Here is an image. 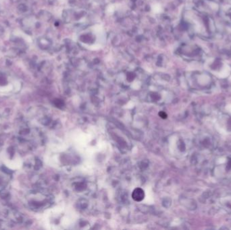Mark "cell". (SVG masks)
Wrapping results in <instances>:
<instances>
[{
    "mask_svg": "<svg viewBox=\"0 0 231 230\" xmlns=\"http://www.w3.org/2000/svg\"><path fill=\"white\" fill-rule=\"evenodd\" d=\"M10 174L4 169L0 168V192L4 190L10 182Z\"/></svg>",
    "mask_w": 231,
    "mask_h": 230,
    "instance_id": "1",
    "label": "cell"
},
{
    "mask_svg": "<svg viewBox=\"0 0 231 230\" xmlns=\"http://www.w3.org/2000/svg\"><path fill=\"white\" fill-rule=\"evenodd\" d=\"M132 198L137 202H140L143 200L145 198V192L143 189L140 188H137L134 190L132 192Z\"/></svg>",
    "mask_w": 231,
    "mask_h": 230,
    "instance_id": "2",
    "label": "cell"
},
{
    "mask_svg": "<svg viewBox=\"0 0 231 230\" xmlns=\"http://www.w3.org/2000/svg\"><path fill=\"white\" fill-rule=\"evenodd\" d=\"M159 115H160V117L162 119H166L167 118V117H168V115H167L166 113L164 111H160L159 113Z\"/></svg>",
    "mask_w": 231,
    "mask_h": 230,
    "instance_id": "3",
    "label": "cell"
}]
</instances>
